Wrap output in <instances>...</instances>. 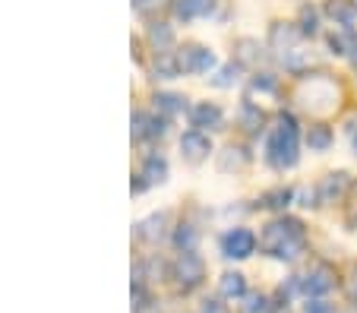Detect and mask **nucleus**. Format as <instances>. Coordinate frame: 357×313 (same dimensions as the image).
Listing matches in <instances>:
<instances>
[{
  "instance_id": "obj_1",
  "label": "nucleus",
  "mask_w": 357,
  "mask_h": 313,
  "mask_svg": "<svg viewBox=\"0 0 357 313\" xmlns=\"http://www.w3.org/2000/svg\"><path fill=\"white\" fill-rule=\"evenodd\" d=\"M259 247H263L269 257L294 263V259L307 250V234H303V225L297 218H278V222L266 225L263 238H259Z\"/></svg>"
},
{
  "instance_id": "obj_2",
  "label": "nucleus",
  "mask_w": 357,
  "mask_h": 313,
  "mask_svg": "<svg viewBox=\"0 0 357 313\" xmlns=\"http://www.w3.org/2000/svg\"><path fill=\"white\" fill-rule=\"evenodd\" d=\"M266 158H269V165L278 171L297 165V123L291 114H282L278 127L272 130L269 146H266Z\"/></svg>"
},
{
  "instance_id": "obj_3",
  "label": "nucleus",
  "mask_w": 357,
  "mask_h": 313,
  "mask_svg": "<svg viewBox=\"0 0 357 313\" xmlns=\"http://www.w3.org/2000/svg\"><path fill=\"white\" fill-rule=\"evenodd\" d=\"M171 275H174V282L183 288V291H190V288H196L202 279H206V263H202V257H196V250H181Z\"/></svg>"
},
{
  "instance_id": "obj_4",
  "label": "nucleus",
  "mask_w": 357,
  "mask_h": 313,
  "mask_svg": "<svg viewBox=\"0 0 357 313\" xmlns=\"http://www.w3.org/2000/svg\"><path fill=\"white\" fill-rule=\"evenodd\" d=\"M301 288L307 298H323V294H329L332 288H335V269H332L329 263H319L310 269V275H303L301 279Z\"/></svg>"
},
{
  "instance_id": "obj_5",
  "label": "nucleus",
  "mask_w": 357,
  "mask_h": 313,
  "mask_svg": "<svg viewBox=\"0 0 357 313\" xmlns=\"http://www.w3.org/2000/svg\"><path fill=\"white\" fill-rule=\"evenodd\" d=\"M253 250H257V234L247 228H231L222 238V253L231 259H247Z\"/></svg>"
},
{
  "instance_id": "obj_6",
  "label": "nucleus",
  "mask_w": 357,
  "mask_h": 313,
  "mask_svg": "<svg viewBox=\"0 0 357 313\" xmlns=\"http://www.w3.org/2000/svg\"><path fill=\"white\" fill-rule=\"evenodd\" d=\"M181 152H183V158H187V162L199 165L202 158H209L212 143H209V137H206L202 130H187V133L181 137Z\"/></svg>"
},
{
  "instance_id": "obj_7",
  "label": "nucleus",
  "mask_w": 357,
  "mask_h": 313,
  "mask_svg": "<svg viewBox=\"0 0 357 313\" xmlns=\"http://www.w3.org/2000/svg\"><path fill=\"white\" fill-rule=\"evenodd\" d=\"M181 63L187 73H209V70H215V54H212L209 48H199V45H193V48H187L181 54Z\"/></svg>"
},
{
  "instance_id": "obj_8",
  "label": "nucleus",
  "mask_w": 357,
  "mask_h": 313,
  "mask_svg": "<svg viewBox=\"0 0 357 313\" xmlns=\"http://www.w3.org/2000/svg\"><path fill=\"white\" fill-rule=\"evenodd\" d=\"M301 29L288 26V22H275V26L269 29V45L275 51H282V54H291V51H297V41H301Z\"/></svg>"
},
{
  "instance_id": "obj_9",
  "label": "nucleus",
  "mask_w": 357,
  "mask_h": 313,
  "mask_svg": "<svg viewBox=\"0 0 357 313\" xmlns=\"http://www.w3.org/2000/svg\"><path fill=\"white\" fill-rule=\"evenodd\" d=\"M139 177L142 181H136L133 184L136 193L146 190V187H152V184H165V177H168V162L158 158V155H149L146 165H142V171H139Z\"/></svg>"
},
{
  "instance_id": "obj_10",
  "label": "nucleus",
  "mask_w": 357,
  "mask_h": 313,
  "mask_svg": "<svg viewBox=\"0 0 357 313\" xmlns=\"http://www.w3.org/2000/svg\"><path fill=\"white\" fill-rule=\"evenodd\" d=\"M344 187H348V174H344V171L323 177L317 187V203H335V199L344 193Z\"/></svg>"
},
{
  "instance_id": "obj_11",
  "label": "nucleus",
  "mask_w": 357,
  "mask_h": 313,
  "mask_svg": "<svg viewBox=\"0 0 357 313\" xmlns=\"http://www.w3.org/2000/svg\"><path fill=\"white\" fill-rule=\"evenodd\" d=\"M190 121H193L196 130H215L222 127V108L218 105H209V102H199L193 111H190Z\"/></svg>"
},
{
  "instance_id": "obj_12",
  "label": "nucleus",
  "mask_w": 357,
  "mask_h": 313,
  "mask_svg": "<svg viewBox=\"0 0 357 313\" xmlns=\"http://www.w3.org/2000/svg\"><path fill=\"white\" fill-rule=\"evenodd\" d=\"M326 13H329V20H335L338 26H354L357 22V0H329L326 3Z\"/></svg>"
},
{
  "instance_id": "obj_13",
  "label": "nucleus",
  "mask_w": 357,
  "mask_h": 313,
  "mask_svg": "<svg viewBox=\"0 0 357 313\" xmlns=\"http://www.w3.org/2000/svg\"><path fill=\"white\" fill-rule=\"evenodd\" d=\"M181 73H183L181 57L171 54V51H158V57H155V76L158 79H177Z\"/></svg>"
},
{
  "instance_id": "obj_14",
  "label": "nucleus",
  "mask_w": 357,
  "mask_h": 313,
  "mask_svg": "<svg viewBox=\"0 0 357 313\" xmlns=\"http://www.w3.org/2000/svg\"><path fill=\"white\" fill-rule=\"evenodd\" d=\"M250 165V152L241 149V146H228V149L222 152V158H218V168L222 171H241Z\"/></svg>"
},
{
  "instance_id": "obj_15",
  "label": "nucleus",
  "mask_w": 357,
  "mask_h": 313,
  "mask_svg": "<svg viewBox=\"0 0 357 313\" xmlns=\"http://www.w3.org/2000/svg\"><path fill=\"white\" fill-rule=\"evenodd\" d=\"M218 291H222V298L237 300V298H243V294H247V282H243L241 273H225L222 282H218Z\"/></svg>"
},
{
  "instance_id": "obj_16",
  "label": "nucleus",
  "mask_w": 357,
  "mask_h": 313,
  "mask_svg": "<svg viewBox=\"0 0 357 313\" xmlns=\"http://www.w3.org/2000/svg\"><path fill=\"white\" fill-rule=\"evenodd\" d=\"M212 0H174V13L177 20H193V16L209 13Z\"/></svg>"
},
{
  "instance_id": "obj_17",
  "label": "nucleus",
  "mask_w": 357,
  "mask_h": 313,
  "mask_svg": "<svg viewBox=\"0 0 357 313\" xmlns=\"http://www.w3.org/2000/svg\"><path fill=\"white\" fill-rule=\"evenodd\" d=\"M307 146H310L313 152H326L332 146V130L326 127V123H313V127L307 130Z\"/></svg>"
},
{
  "instance_id": "obj_18",
  "label": "nucleus",
  "mask_w": 357,
  "mask_h": 313,
  "mask_svg": "<svg viewBox=\"0 0 357 313\" xmlns=\"http://www.w3.org/2000/svg\"><path fill=\"white\" fill-rule=\"evenodd\" d=\"M152 45H155V51H168L171 45H174V32H171L165 22H158V26H152Z\"/></svg>"
},
{
  "instance_id": "obj_19",
  "label": "nucleus",
  "mask_w": 357,
  "mask_h": 313,
  "mask_svg": "<svg viewBox=\"0 0 357 313\" xmlns=\"http://www.w3.org/2000/svg\"><path fill=\"white\" fill-rule=\"evenodd\" d=\"M165 215H152V218H146L139 225V238H146V241H158L165 234Z\"/></svg>"
},
{
  "instance_id": "obj_20",
  "label": "nucleus",
  "mask_w": 357,
  "mask_h": 313,
  "mask_svg": "<svg viewBox=\"0 0 357 313\" xmlns=\"http://www.w3.org/2000/svg\"><path fill=\"white\" fill-rule=\"evenodd\" d=\"M241 121H243V127H247L250 130V133H257V130H263V121H266V117H263V111H259V108H253V105H243V111H241Z\"/></svg>"
},
{
  "instance_id": "obj_21",
  "label": "nucleus",
  "mask_w": 357,
  "mask_h": 313,
  "mask_svg": "<svg viewBox=\"0 0 357 313\" xmlns=\"http://www.w3.org/2000/svg\"><path fill=\"white\" fill-rule=\"evenodd\" d=\"M155 108L162 111V114H168V117H174V114H181L187 105H183V98L181 96H158L155 98Z\"/></svg>"
},
{
  "instance_id": "obj_22",
  "label": "nucleus",
  "mask_w": 357,
  "mask_h": 313,
  "mask_svg": "<svg viewBox=\"0 0 357 313\" xmlns=\"http://www.w3.org/2000/svg\"><path fill=\"white\" fill-rule=\"evenodd\" d=\"M354 41L357 38L351 32H338V35H329V48H332V54H351Z\"/></svg>"
},
{
  "instance_id": "obj_23",
  "label": "nucleus",
  "mask_w": 357,
  "mask_h": 313,
  "mask_svg": "<svg viewBox=\"0 0 357 313\" xmlns=\"http://www.w3.org/2000/svg\"><path fill=\"white\" fill-rule=\"evenodd\" d=\"M291 197H294L291 190H272L263 197V206H269V209H284V206L291 203Z\"/></svg>"
},
{
  "instance_id": "obj_24",
  "label": "nucleus",
  "mask_w": 357,
  "mask_h": 313,
  "mask_svg": "<svg viewBox=\"0 0 357 313\" xmlns=\"http://www.w3.org/2000/svg\"><path fill=\"white\" fill-rule=\"evenodd\" d=\"M237 73H241V67H237V63H228V67L218 70V76L212 82H215V86H222V89H228V86H234V82H237Z\"/></svg>"
},
{
  "instance_id": "obj_25",
  "label": "nucleus",
  "mask_w": 357,
  "mask_h": 313,
  "mask_svg": "<svg viewBox=\"0 0 357 313\" xmlns=\"http://www.w3.org/2000/svg\"><path fill=\"white\" fill-rule=\"evenodd\" d=\"M250 89H253V92H275V89H278V82H275V76H269V73H259V76H253V82H250Z\"/></svg>"
},
{
  "instance_id": "obj_26",
  "label": "nucleus",
  "mask_w": 357,
  "mask_h": 313,
  "mask_svg": "<svg viewBox=\"0 0 357 313\" xmlns=\"http://www.w3.org/2000/svg\"><path fill=\"white\" fill-rule=\"evenodd\" d=\"M174 244L181 247V250H193V247H196V231H193V228H190V225H183L181 231H177Z\"/></svg>"
},
{
  "instance_id": "obj_27",
  "label": "nucleus",
  "mask_w": 357,
  "mask_h": 313,
  "mask_svg": "<svg viewBox=\"0 0 357 313\" xmlns=\"http://www.w3.org/2000/svg\"><path fill=\"white\" fill-rule=\"evenodd\" d=\"M243 310L247 313H266L269 310V300H266V294H250L247 304H243Z\"/></svg>"
},
{
  "instance_id": "obj_28",
  "label": "nucleus",
  "mask_w": 357,
  "mask_h": 313,
  "mask_svg": "<svg viewBox=\"0 0 357 313\" xmlns=\"http://www.w3.org/2000/svg\"><path fill=\"white\" fill-rule=\"evenodd\" d=\"M237 48H241V54H237V57H241L243 63H253V61H257V51H259V45H257V41L243 38L241 45H237Z\"/></svg>"
},
{
  "instance_id": "obj_29",
  "label": "nucleus",
  "mask_w": 357,
  "mask_h": 313,
  "mask_svg": "<svg viewBox=\"0 0 357 313\" xmlns=\"http://www.w3.org/2000/svg\"><path fill=\"white\" fill-rule=\"evenodd\" d=\"M301 22H303L301 32H303V35H313V32H317V10H313V7H303Z\"/></svg>"
},
{
  "instance_id": "obj_30",
  "label": "nucleus",
  "mask_w": 357,
  "mask_h": 313,
  "mask_svg": "<svg viewBox=\"0 0 357 313\" xmlns=\"http://www.w3.org/2000/svg\"><path fill=\"white\" fill-rule=\"evenodd\" d=\"M332 310V307L329 304H326V300H310V304H307V313H329Z\"/></svg>"
},
{
  "instance_id": "obj_31",
  "label": "nucleus",
  "mask_w": 357,
  "mask_h": 313,
  "mask_svg": "<svg viewBox=\"0 0 357 313\" xmlns=\"http://www.w3.org/2000/svg\"><path fill=\"white\" fill-rule=\"evenodd\" d=\"M158 3H162V0H133V7L139 10V13H149V10L158 7Z\"/></svg>"
},
{
  "instance_id": "obj_32",
  "label": "nucleus",
  "mask_w": 357,
  "mask_h": 313,
  "mask_svg": "<svg viewBox=\"0 0 357 313\" xmlns=\"http://www.w3.org/2000/svg\"><path fill=\"white\" fill-rule=\"evenodd\" d=\"M202 313H225V310L218 307V300H206V304H202Z\"/></svg>"
},
{
  "instance_id": "obj_33",
  "label": "nucleus",
  "mask_w": 357,
  "mask_h": 313,
  "mask_svg": "<svg viewBox=\"0 0 357 313\" xmlns=\"http://www.w3.org/2000/svg\"><path fill=\"white\" fill-rule=\"evenodd\" d=\"M348 57L354 61V67H357V41H354V48H351V54H348Z\"/></svg>"
},
{
  "instance_id": "obj_34",
  "label": "nucleus",
  "mask_w": 357,
  "mask_h": 313,
  "mask_svg": "<svg viewBox=\"0 0 357 313\" xmlns=\"http://www.w3.org/2000/svg\"><path fill=\"white\" fill-rule=\"evenodd\" d=\"M354 149H357V133H354Z\"/></svg>"
}]
</instances>
